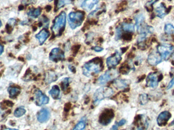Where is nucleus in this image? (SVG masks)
<instances>
[{"instance_id":"nucleus-16","label":"nucleus","mask_w":174,"mask_h":130,"mask_svg":"<svg viewBox=\"0 0 174 130\" xmlns=\"http://www.w3.org/2000/svg\"><path fill=\"white\" fill-rule=\"evenodd\" d=\"M130 81L126 79H116L114 81V86L119 89H124L129 85Z\"/></svg>"},{"instance_id":"nucleus-26","label":"nucleus","mask_w":174,"mask_h":130,"mask_svg":"<svg viewBox=\"0 0 174 130\" xmlns=\"http://www.w3.org/2000/svg\"><path fill=\"white\" fill-rule=\"evenodd\" d=\"M139 101L141 105H145L148 101V95L146 94H141L139 97Z\"/></svg>"},{"instance_id":"nucleus-24","label":"nucleus","mask_w":174,"mask_h":130,"mask_svg":"<svg viewBox=\"0 0 174 130\" xmlns=\"http://www.w3.org/2000/svg\"><path fill=\"white\" fill-rule=\"evenodd\" d=\"M26 109L23 107H20L17 108L14 112V115L16 117H20L26 114Z\"/></svg>"},{"instance_id":"nucleus-38","label":"nucleus","mask_w":174,"mask_h":130,"mask_svg":"<svg viewBox=\"0 0 174 130\" xmlns=\"http://www.w3.org/2000/svg\"><path fill=\"white\" fill-rule=\"evenodd\" d=\"M118 125H114L111 128V130H118Z\"/></svg>"},{"instance_id":"nucleus-4","label":"nucleus","mask_w":174,"mask_h":130,"mask_svg":"<svg viewBox=\"0 0 174 130\" xmlns=\"http://www.w3.org/2000/svg\"><path fill=\"white\" fill-rule=\"evenodd\" d=\"M85 13L81 11L71 12L68 15V23L72 29H75L81 26L84 21Z\"/></svg>"},{"instance_id":"nucleus-14","label":"nucleus","mask_w":174,"mask_h":130,"mask_svg":"<svg viewBox=\"0 0 174 130\" xmlns=\"http://www.w3.org/2000/svg\"><path fill=\"white\" fill-rule=\"evenodd\" d=\"M50 33L47 29H43L40 31L37 34L35 35V37L38 40L40 45H43L46 40L49 38Z\"/></svg>"},{"instance_id":"nucleus-30","label":"nucleus","mask_w":174,"mask_h":130,"mask_svg":"<svg viewBox=\"0 0 174 130\" xmlns=\"http://www.w3.org/2000/svg\"><path fill=\"white\" fill-rule=\"evenodd\" d=\"M67 2L65 1V0H60V1H57V4H56V8L58 9H59L60 8L62 7L63 6H64L66 4H67Z\"/></svg>"},{"instance_id":"nucleus-27","label":"nucleus","mask_w":174,"mask_h":130,"mask_svg":"<svg viewBox=\"0 0 174 130\" xmlns=\"http://www.w3.org/2000/svg\"><path fill=\"white\" fill-rule=\"evenodd\" d=\"M159 0H151L150 1L148 2L146 4V9L148 11H152L153 10V5L154 3H156L157 1H158Z\"/></svg>"},{"instance_id":"nucleus-39","label":"nucleus","mask_w":174,"mask_h":130,"mask_svg":"<svg viewBox=\"0 0 174 130\" xmlns=\"http://www.w3.org/2000/svg\"><path fill=\"white\" fill-rule=\"evenodd\" d=\"M27 20H24V21H21V23H20L21 25H24V24H27Z\"/></svg>"},{"instance_id":"nucleus-25","label":"nucleus","mask_w":174,"mask_h":130,"mask_svg":"<svg viewBox=\"0 0 174 130\" xmlns=\"http://www.w3.org/2000/svg\"><path fill=\"white\" fill-rule=\"evenodd\" d=\"M165 33L168 35L174 34V27L171 24H166L165 27Z\"/></svg>"},{"instance_id":"nucleus-34","label":"nucleus","mask_w":174,"mask_h":130,"mask_svg":"<svg viewBox=\"0 0 174 130\" xmlns=\"http://www.w3.org/2000/svg\"><path fill=\"white\" fill-rule=\"evenodd\" d=\"M93 49L96 52H102V50H103V49L102 47H99V46H95V47L93 48Z\"/></svg>"},{"instance_id":"nucleus-36","label":"nucleus","mask_w":174,"mask_h":130,"mask_svg":"<svg viewBox=\"0 0 174 130\" xmlns=\"http://www.w3.org/2000/svg\"><path fill=\"white\" fill-rule=\"evenodd\" d=\"M23 2H24V4H30L32 3H35L34 0H23Z\"/></svg>"},{"instance_id":"nucleus-13","label":"nucleus","mask_w":174,"mask_h":130,"mask_svg":"<svg viewBox=\"0 0 174 130\" xmlns=\"http://www.w3.org/2000/svg\"><path fill=\"white\" fill-rule=\"evenodd\" d=\"M162 61L161 56L158 53L152 52L148 56V62L151 66H156L161 62Z\"/></svg>"},{"instance_id":"nucleus-33","label":"nucleus","mask_w":174,"mask_h":130,"mask_svg":"<svg viewBox=\"0 0 174 130\" xmlns=\"http://www.w3.org/2000/svg\"><path fill=\"white\" fill-rule=\"evenodd\" d=\"M174 85V77H173V78L171 80V81L169 82V85H168V86H167V89H169L171 88H172L173 85Z\"/></svg>"},{"instance_id":"nucleus-29","label":"nucleus","mask_w":174,"mask_h":130,"mask_svg":"<svg viewBox=\"0 0 174 130\" xmlns=\"http://www.w3.org/2000/svg\"><path fill=\"white\" fill-rule=\"evenodd\" d=\"M122 28L121 27V26H119L118 27H117L116 29L115 39L116 40H118L120 39L122 36Z\"/></svg>"},{"instance_id":"nucleus-12","label":"nucleus","mask_w":174,"mask_h":130,"mask_svg":"<svg viewBox=\"0 0 174 130\" xmlns=\"http://www.w3.org/2000/svg\"><path fill=\"white\" fill-rule=\"evenodd\" d=\"M50 112L46 108H43L38 112L37 118L38 121L41 123H45L50 118Z\"/></svg>"},{"instance_id":"nucleus-11","label":"nucleus","mask_w":174,"mask_h":130,"mask_svg":"<svg viewBox=\"0 0 174 130\" xmlns=\"http://www.w3.org/2000/svg\"><path fill=\"white\" fill-rule=\"evenodd\" d=\"M171 117V114L168 111H164L161 112L157 117V124L160 127L165 126Z\"/></svg>"},{"instance_id":"nucleus-2","label":"nucleus","mask_w":174,"mask_h":130,"mask_svg":"<svg viewBox=\"0 0 174 130\" xmlns=\"http://www.w3.org/2000/svg\"><path fill=\"white\" fill-rule=\"evenodd\" d=\"M66 23V14L64 11L61 12L59 15L55 18L52 31L54 36H60L65 28Z\"/></svg>"},{"instance_id":"nucleus-18","label":"nucleus","mask_w":174,"mask_h":130,"mask_svg":"<svg viewBox=\"0 0 174 130\" xmlns=\"http://www.w3.org/2000/svg\"><path fill=\"white\" fill-rule=\"evenodd\" d=\"M49 94H50L52 98L55 100H58L60 98V90L59 87L55 85L52 87V89L49 92Z\"/></svg>"},{"instance_id":"nucleus-10","label":"nucleus","mask_w":174,"mask_h":130,"mask_svg":"<svg viewBox=\"0 0 174 130\" xmlns=\"http://www.w3.org/2000/svg\"><path fill=\"white\" fill-rule=\"evenodd\" d=\"M49 97L43 94L40 90H36L35 92V102L36 104L38 106H41L43 105L47 104L49 102Z\"/></svg>"},{"instance_id":"nucleus-31","label":"nucleus","mask_w":174,"mask_h":130,"mask_svg":"<svg viewBox=\"0 0 174 130\" xmlns=\"http://www.w3.org/2000/svg\"><path fill=\"white\" fill-rule=\"evenodd\" d=\"M69 79H70V78H66L63 81L62 88V89H63V91H65V90L67 89V86H68L69 85Z\"/></svg>"},{"instance_id":"nucleus-19","label":"nucleus","mask_w":174,"mask_h":130,"mask_svg":"<svg viewBox=\"0 0 174 130\" xmlns=\"http://www.w3.org/2000/svg\"><path fill=\"white\" fill-rule=\"evenodd\" d=\"M136 129L137 130H144L148 127V124L146 119L140 117L137 121Z\"/></svg>"},{"instance_id":"nucleus-37","label":"nucleus","mask_w":174,"mask_h":130,"mask_svg":"<svg viewBox=\"0 0 174 130\" xmlns=\"http://www.w3.org/2000/svg\"><path fill=\"white\" fill-rule=\"evenodd\" d=\"M4 52V46L0 44V56Z\"/></svg>"},{"instance_id":"nucleus-8","label":"nucleus","mask_w":174,"mask_h":130,"mask_svg":"<svg viewBox=\"0 0 174 130\" xmlns=\"http://www.w3.org/2000/svg\"><path fill=\"white\" fill-rule=\"evenodd\" d=\"M121 60V53L117 50L114 55L107 58V66L110 69H113L120 63Z\"/></svg>"},{"instance_id":"nucleus-21","label":"nucleus","mask_w":174,"mask_h":130,"mask_svg":"<svg viewBox=\"0 0 174 130\" xmlns=\"http://www.w3.org/2000/svg\"><path fill=\"white\" fill-rule=\"evenodd\" d=\"M121 27L125 32L133 33L135 31V27L132 23H124L121 24Z\"/></svg>"},{"instance_id":"nucleus-17","label":"nucleus","mask_w":174,"mask_h":130,"mask_svg":"<svg viewBox=\"0 0 174 130\" xmlns=\"http://www.w3.org/2000/svg\"><path fill=\"white\" fill-rule=\"evenodd\" d=\"M156 14L157 16L162 18L166 15V8L165 6V5L163 3H161L155 9Z\"/></svg>"},{"instance_id":"nucleus-9","label":"nucleus","mask_w":174,"mask_h":130,"mask_svg":"<svg viewBox=\"0 0 174 130\" xmlns=\"http://www.w3.org/2000/svg\"><path fill=\"white\" fill-rule=\"evenodd\" d=\"M65 59L64 52L59 48H55L52 49L49 54V60L54 62L63 61Z\"/></svg>"},{"instance_id":"nucleus-28","label":"nucleus","mask_w":174,"mask_h":130,"mask_svg":"<svg viewBox=\"0 0 174 130\" xmlns=\"http://www.w3.org/2000/svg\"><path fill=\"white\" fill-rule=\"evenodd\" d=\"M85 128V124L84 121H79L72 130H84Z\"/></svg>"},{"instance_id":"nucleus-44","label":"nucleus","mask_w":174,"mask_h":130,"mask_svg":"<svg viewBox=\"0 0 174 130\" xmlns=\"http://www.w3.org/2000/svg\"><path fill=\"white\" fill-rule=\"evenodd\" d=\"M52 0H49V1H52Z\"/></svg>"},{"instance_id":"nucleus-3","label":"nucleus","mask_w":174,"mask_h":130,"mask_svg":"<svg viewBox=\"0 0 174 130\" xmlns=\"http://www.w3.org/2000/svg\"><path fill=\"white\" fill-rule=\"evenodd\" d=\"M114 91L111 88L107 86H103L96 90L93 96L94 104L98 105V103L104 99L111 97Z\"/></svg>"},{"instance_id":"nucleus-43","label":"nucleus","mask_w":174,"mask_h":130,"mask_svg":"<svg viewBox=\"0 0 174 130\" xmlns=\"http://www.w3.org/2000/svg\"><path fill=\"white\" fill-rule=\"evenodd\" d=\"M73 67L71 66V69H72V68H73ZM70 71H71V72H72V69H71V70L70 69Z\"/></svg>"},{"instance_id":"nucleus-40","label":"nucleus","mask_w":174,"mask_h":130,"mask_svg":"<svg viewBox=\"0 0 174 130\" xmlns=\"http://www.w3.org/2000/svg\"><path fill=\"white\" fill-rule=\"evenodd\" d=\"M4 130H17V129H10V128H8V129H5Z\"/></svg>"},{"instance_id":"nucleus-23","label":"nucleus","mask_w":174,"mask_h":130,"mask_svg":"<svg viewBox=\"0 0 174 130\" xmlns=\"http://www.w3.org/2000/svg\"><path fill=\"white\" fill-rule=\"evenodd\" d=\"M8 92H9V97L11 98L15 97L16 96L20 94V90L18 88H15V87H9L8 88Z\"/></svg>"},{"instance_id":"nucleus-35","label":"nucleus","mask_w":174,"mask_h":130,"mask_svg":"<svg viewBox=\"0 0 174 130\" xmlns=\"http://www.w3.org/2000/svg\"><path fill=\"white\" fill-rule=\"evenodd\" d=\"M126 121V120H124V119H122V120L120 121L119 123H118V126H123L125 124Z\"/></svg>"},{"instance_id":"nucleus-32","label":"nucleus","mask_w":174,"mask_h":130,"mask_svg":"<svg viewBox=\"0 0 174 130\" xmlns=\"http://www.w3.org/2000/svg\"><path fill=\"white\" fill-rule=\"evenodd\" d=\"M16 23V20L14 18H10L9 19V20L8 21L7 24L9 26H11V27H13Z\"/></svg>"},{"instance_id":"nucleus-7","label":"nucleus","mask_w":174,"mask_h":130,"mask_svg":"<svg viewBox=\"0 0 174 130\" xmlns=\"http://www.w3.org/2000/svg\"><path fill=\"white\" fill-rule=\"evenodd\" d=\"M162 77L163 76L159 75L158 73H150L146 78L147 86L154 88H156Z\"/></svg>"},{"instance_id":"nucleus-15","label":"nucleus","mask_w":174,"mask_h":130,"mask_svg":"<svg viewBox=\"0 0 174 130\" xmlns=\"http://www.w3.org/2000/svg\"><path fill=\"white\" fill-rule=\"evenodd\" d=\"M99 2V0H85L81 5V7L86 11L91 10L95 5Z\"/></svg>"},{"instance_id":"nucleus-6","label":"nucleus","mask_w":174,"mask_h":130,"mask_svg":"<svg viewBox=\"0 0 174 130\" xmlns=\"http://www.w3.org/2000/svg\"><path fill=\"white\" fill-rule=\"evenodd\" d=\"M158 53L161 56L162 60H168L174 51V46L169 44H162L157 47Z\"/></svg>"},{"instance_id":"nucleus-22","label":"nucleus","mask_w":174,"mask_h":130,"mask_svg":"<svg viewBox=\"0 0 174 130\" xmlns=\"http://www.w3.org/2000/svg\"><path fill=\"white\" fill-rule=\"evenodd\" d=\"M41 13V9L40 8H37L36 9H31L27 12V15L33 18L38 17Z\"/></svg>"},{"instance_id":"nucleus-20","label":"nucleus","mask_w":174,"mask_h":130,"mask_svg":"<svg viewBox=\"0 0 174 130\" xmlns=\"http://www.w3.org/2000/svg\"><path fill=\"white\" fill-rule=\"evenodd\" d=\"M58 78V76L56 75V74L55 73L50 71L46 73L45 81L46 83L49 84V83L56 81Z\"/></svg>"},{"instance_id":"nucleus-42","label":"nucleus","mask_w":174,"mask_h":130,"mask_svg":"<svg viewBox=\"0 0 174 130\" xmlns=\"http://www.w3.org/2000/svg\"><path fill=\"white\" fill-rule=\"evenodd\" d=\"M2 24V23L1 20H0V27H1Z\"/></svg>"},{"instance_id":"nucleus-1","label":"nucleus","mask_w":174,"mask_h":130,"mask_svg":"<svg viewBox=\"0 0 174 130\" xmlns=\"http://www.w3.org/2000/svg\"><path fill=\"white\" fill-rule=\"evenodd\" d=\"M102 68V61L99 58H96L84 65L82 73L85 76L90 77L101 72Z\"/></svg>"},{"instance_id":"nucleus-5","label":"nucleus","mask_w":174,"mask_h":130,"mask_svg":"<svg viewBox=\"0 0 174 130\" xmlns=\"http://www.w3.org/2000/svg\"><path fill=\"white\" fill-rule=\"evenodd\" d=\"M119 76V72L114 69H111L106 71L105 73L102 74L98 79V82L100 85H104L111 80L116 78Z\"/></svg>"},{"instance_id":"nucleus-41","label":"nucleus","mask_w":174,"mask_h":130,"mask_svg":"<svg viewBox=\"0 0 174 130\" xmlns=\"http://www.w3.org/2000/svg\"><path fill=\"white\" fill-rule=\"evenodd\" d=\"M174 125V120L172 121V122L171 123V124H170V125L172 126V125Z\"/></svg>"}]
</instances>
